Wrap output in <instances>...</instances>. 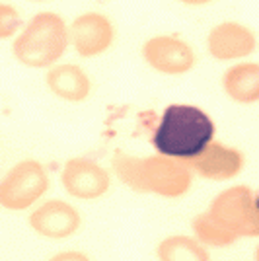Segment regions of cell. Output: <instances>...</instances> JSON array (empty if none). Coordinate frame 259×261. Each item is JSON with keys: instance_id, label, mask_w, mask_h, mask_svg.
<instances>
[{"instance_id": "cell-12", "label": "cell", "mask_w": 259, "mask_h": 261, "mask_svg": "<svg viewBox=\"0 0 259 261\" xmlns=\"http://www.w3.org/2000/svg\"><path fill=\"white\" fill-rule=\"evenodd\" d=\"M47 86L57 98L66 99V101H84L90 98L92 92V80L86 72L76 65H59L53 66L47 72Z\"/></svg>"}, {"instance_id": "cell-3", "label": "cell", "mask_w": 259, "mask_h": 261, "mask_svg": "<svg viewBox=\"0 0 259 261\" xmlns=\"http://www.w3.org/2000/svg\"><path fill=\"white\" fill-rule=\"evenodd\" d=\"M68 47V28L61 14L39 12L25 23L12 45L14 57L30 68L55 65Z\"/></svg>"}, {"instance_id": "cell-11", "label": "cell", "mask_w": 259, "mask_h": 261, "mask_svg": "<svg viewBox=\"0 0 259 261\" xmlns=\"http://www.w3.org/2000/svg\"><path fill=\"white\" fill-rule=\"evenodd\" d=\"M30 226L43 238H68L80 228V215L66 201L51 199L30 215Z\"/></svg>"}, {"instance_id": "cell-8", "label": "cell", "mask_w": 259, "mask_h": 261, "mask_svg": "<svg viewBox=\"0 0 259 261\" xmlns=\"http://www.w3.org/2000/svg\"><path fill=\"white\" fill-rule=\"evenodd\" d=\"M61 181L68 195L76 199H88V201L106 195L111 185L108 172L97 162L88 158L68 160L63 168Z\"/></svg>"}, {"instance_id": "cell-13", "label": "cell", "mask_w": 259, "mask_h": 261, "mask_svg": "<svg viewBox=\"0 0 259 261\" xmlns=\"http://www.w3.org/2000/svg\"><path fill=\"white\" fill-rule=\"evenodd\" d=\"M222 90L238 103H255L259 99V65L238 63L224 70Z\"/></svg>"}, {"instance_id": "cell-19", "label": "cell", "mask_w": 259, "mask_h": 261, "mask_svg": "<svg viewBox=\"0 0 259 261\" xmlns=\"http://www.w3.org/2000/svg\"><path fill=\"white\" fill-rule=\"evenodd\" d=\"M30 2H49V0H30Z\"/></svg>"}, {"instance_id": "cell-4", "label": "cell", "mask_w": 259, "mask_h": 261, "mask_svg": "<svg viewBox=\"0 0 259 261\" xmlns=\"http://www.w3.org/2000/svg\"><path fill=\"white\" fill-rule=\"evenodd\" d=\"M209 217L218 226L230 232L234 238H255L259 236L257 195L248 185H236L224 189L213 199Z\"/></svg>"}, {"instance_id": "cell-6", "label": "cell", "mask_w": 259, "mask_h": 261, "mask_svg": "<svg viewBox=\"0 0 259 261\" xmlns=\"http://www.w3.org/2000/svg\"><path fill=\"white\" fill-rule=\"evenodd\" d=\"M144 63L170 76L185 74L195 66V51L177 35H154L142 45Z\"/></svg>"}, {"instance_id": "cell-18", "label": "cell", "mask_w": 259, "mask_h": 261, "mask_svg": "<svg viewBox=\"0 0 259 261\" xmlns=\"http://www.w3.org/2000/svg\"><path fill=\"white\" fill-rule=\"evenodd\" d=\"M177 2H182L185 6H206V4H211L215 0H177Z\"/></svg>"}, {"instance_id": "cell-10", "label": "cell", "mask_w": 259, "mask_h": 261, "mask_svg": "<svg viewBox=\"0 0 259 261\" xmlns=\"http://www.w3.org/2000/svg\"><path fill=\"white\" fill-rule=\"evenodd\" d=\"M189 170H195L197 175L213 179V181H226L236 177L244 168V154L238 148L224 146L220 142L211 141L205 150L189 160Z\"/></svg>"}, {"instance_id": "cell-7", "label": "cell", "mask_w": 259, "mask_h": 261, "mask_svg": "<svg viewBox=\"0 0 259 261\" xmlns=\"http://www.w3.org/2000/svg\"><path fill=\"white\" fill-rule=\"evenodd\" d=\"M115 41V28L106 14L84 12L68 28V43L80 57H97L106 53Z\"/></svg>"}, {"instance_id": "cell-9", "label": "cell", "mask_w": 259, "mask_h": 261, "mask_svg": "<svg viewBox=\"0 0 259 261\" xmlns=\"http://www.w3.org/2000/svg\"><path fill=\"white\" fill-rule=\"evenodd\" d=\"M255 33L240 22H222L215 25L206 37L209 55L216 61H238L255 51Z\"/></svg>"}, {"instance_id": "cell-17", "label": "cell", "mask_w": 259, "mask_h": 261, "mask_svg": "<svg viewBox=\"0 0 259 261\" xmlns=\"http://www.w3.org/2000/svg\"><path fill=\"white\" fill-rule=\"evenodd\" d=\"M49 261H90L88 255L80 253V251H63V253H57Z\"/></svg>"}, {"instance_id": "cell-2", "label": "cell", "mask_w": 259, "mask_h": 261, "mask_svg": "<svg viewBox=\"0 0 259 261\" xmlns=\"http://www.w3.org/2000/svg\"><path fill=\"white\" fill-rule=\"evenodd\" d=\"M113 170L123 184L139 193L175 199L189 191L191 170L187 164L168 156H146L137 158L123 150L113 154Z\"/></svg>"}, {"instance_id": "cell-1", "label": "cell", "mask_w": 259, "mask_h": 261, "mask_svg": "<svg viewBox=\"0 0 259 261\" xmlns=\"http://www.w3.org/2000/svg\"><path fill=\"white\" fill-rule=\"evenodd\" d=\"M215 121L201 108L172 103L164 109L152 144L162 156L189 162L215 141Z\"/></svg>"}, {"instance_id": "cell-14", "label": "cell", "mask_w": 259, "mask_h": 261, "mask_svg": "<svg viewBox=\"0 0 259 261\" xmlns=\"http://www.w3.org/2000/svg\"><path fill=\"white\" fill-rule=\"evenodd\" d=\"M160 261H211L209 251L193 238L187 236H170L158 246Z\"/></svg>"}, {"instance_id": "cell-15", "label": "cell", "mask_w": 259, "mask_h": 261, "mask_svg": "<svg viewBox=\"0 0 259 261\" xmlns=\"http://www.w3.org/2000/svg\"><path fill=\"white\" fill-rule=\"evenodd\" d=\"M193 232L197 240H201L206 246H215V248H224V246H230L234 244L236 238L226 232L222 226H218L213 218L209 217V213H201L193 218Z\"/></svg>"}, {"instance_id": "cell-16", "label": "cell", "mask_w": 259, "mask_h": 261, "mask_svg": "<svg viewBox=\"0 0 259 261\" xmlns=\"http://www.w3.org/2000/svg\"><path fill=\"white\" fill-rule=\"evenodd\" d=\"M22 28V18L20 12L16 10L12 4L0 2V39H8L18 30Z\"/></svg>"}, {"instance_id": "cell-5", "label": "cell", "mask_w": 259, "mask_h": 261, "mask_svg": "<svg viewBox=\"0 0 259 261\" xmlns=\"http://www.w3.org/2000/svg\"><path fill=\"white\" fill-rule=\"evenodd\" d=\"M49 189V175L41 162L22 160L10 168L0 179V207L8 211H23L32 207Z\"/></svg>"}]
</instances>
